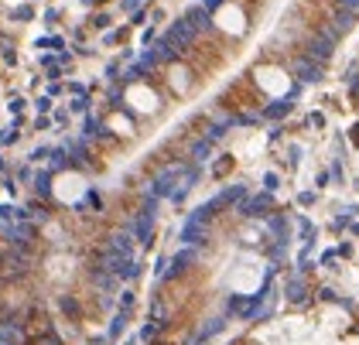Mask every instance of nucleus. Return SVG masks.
Instances as JSON below:
<instances>
[{"label": "nucleus", "instance_id": "24", "mask_svg": "<svg viewBox=\"0 0 359 345\" xmlns=\"http://www.w3.org/2000/svg\"><path fill=\"white\" fill-rule=\"evenodd\" d=\"M38 110H41V113H48V110H52V99L41 96V99H38Z\"/></svg>", "mask_w": 359, "mask_h": 345}, {"label": "nucleus", "instance_id": "15", "mask_svg": "<svg viewBox=\"0 0 359 345\" xmlns=\"http://www.w3.org/2000/svg\"><path fill=\"white\" fill-rule=\"evenodd\" d=\"M127 318H130V311L123 307V311H120V314L113 318V325H110V338H116V335H120V331L127 328Z\"/></svg>", "mask_w": 359, "mask_h": 345}, {"label": "nucleus", "instance_id": "1", "mask_svg": "<svg viewBox=\"0 0 359 345\" xmlns=\"http://www.w3.org/2000/svg\"><path fill=\"white\" fill-rule=\"evenodd\" d=\"M195 35H199V28H195V24H192L189 18H182V21H174V24L168 28V35H164V38H168L171 45L178 48V55H182L185 48H192V41H195Z\"/></svg>", "mask_w": 359, "mask_h": 345}, {"label": "nucleus", "instance_id": "19", "mask_svg": "<svg viewBox=\"0 0 359 345\" xmlns=\"http://www.w3.org/2000/svg\"><path fill=\"white\" fill-rule=\"evenodd\" d=\"M72 110H76V113H86V110H89V99H86V96H76Z\"/></svg>", "mask_w": 359, "mask_h": 345}, {"label": "nucleus", "instance_id": "29", "mask_svg": "<svg viewBox=\"0 0 359 345\" xmlns=\"http://www.w3.org/2000/svg\"><path fill=\"white\" fill-rule=\"evenodd\" d=\"M123 11H137V0H123Z\"/></svg>", "mask_w": 359, "mask_h": 345}, {"label": "nucleus", "instance_id": "12", "mask_svg": "<svg viewBox=\"0 0 359 345\" xmlns=\"http://www.w3.org/2000/svg\"><path fill=\"white\" fill-rule=\"evenodd\" d=\"M352 21H356V11H352V7H342L339 14H335V31H349V28H352Z\"/></svg>", "mask_w": 359, "mask_h": 345}, {"label": "nucleus", "instance_id": "7", "mask_svg": "<svg viewBox=\"0 0 359 345\" xmlns=\"http://www.w3.org/2000/svg\"><path fill=\"white\" fill-rule=\"evenodd\" d=\"M110 249H113V253H123V256H130V253H133L130 232H113V236H110Z\"/></svg>", "mask_w": 359, "mask_h": 345}, {"label": "nucleus", "instance_id": "20", "mask_svg": "<svg viewBox=\"0 0 359 345\" xmlns=\"http://www.w3.org/2000/svg\"><path fill=\"white\" fill-rule=\"evenodd\" d=\"M62 307H65L69 314H79V304H76V301H72V297H62Z\"/></svg>", "mask_w": 359, "mask_h": 345}, {"label": "nucleus", "instance_id": "28", "mask_svg": "<svg viewBox=\"0 0 359 345\" xmlns=\"http://www.w3.org/2000/svg\"><path fill=\"white\" fill-rule=\"evenodd\" d=\"M342 7H352V11H359V0H339Z\"/></svg>", "mask_w": 359, "mask_h": 345}, {"label": "nucleus", "instance_id": "23", "mask_svg": "<svg viewBox=\"0 0 359 345\" xmlns=\"http://www.w3.org/2000/svg\"><path fill=\"white\" fill-rule=\"evenodd\" d=\"M38 345H58V335H41Z\"/></svg>", "mask_w": 359, "mask_h": 345}, {"label": "nucleus", "instance_id": "16", "mask_svg": "<svg viewBox=\"0 0 359 345\" xmlns=\"http://www.w3.org/2000/svg\"><path fill=\"white\" fill-rule=\"evenodd\" d=\"M86 137H106L103 134V123L96 116H86Z\"/></svg>", "mask_w": 359, "mask_h": 345}, {"label": "nucleus", "instance_id": "6", "mask_svg": "<svg viewBox=\"0 0 359 345\" xmlns=\"http://www.w3.org/2000/svg\"><path fill=\"white\" fill-rule=\"evenodd\" d=\"M0 345H24V331L21 325H0Z\"/></svg>", "mask_w": 359, "mask_h": 345}, {"label": "nucleus", "instance_id": "3", "mask_svg": "<svg viewBox=\"0 0 359 345\" xmlns=\"http://www.w3.org/2000/svg\"><path fill=\"white\" fill-rule=\"evenodd\" d=\"M270 205H274V198H270V192H264V195H253V198H243L236 209H240V215H246V219H257V215H267Z\"/></svg>", "mask_w": 359, "mask_h": 345}, {"label": "nucleus", "instance_id": "10", "mask_svg": "<svg viewBox=\"0 0 359 345\" xmlns=\"http://www.w3.org/2000/svg\"><path fill=\"white\" fill-rule=\"evenodd\" d=\"M192 260H195V249H185V253H178V256H174V260H171V277H174V273H182V270H189V263Z\"/></svg>", "mask_w": 359, "mask_h": 345}, {"label": "nucleus", "instance_id": "21", "mask_svg": "<svg viewBox=\"0 0 359 345\" xmlns=\"http://www.w3.org/2000/svg\"><path fill=\"white\" fill-rule=\"evenodd\" d=\"M48 154H52V151H48V147H38V151L31 154V161H35V164H38V161H45V157H48Z\"/></svg>", "mask_w": 359, "mask_h": 345}, {"label": "nucleus", "instance_id": "18", "mask_svg": "<svg viewBox=\"0 0 359 345\" xmlns=\"http://www.w3.org/2000/svg\"><path fill=\"white\" fill-rule=\"evenodd\" d=\"M287 297H291V301H301V297H304V284H301V280H291V287H287Z\"/></svg>", "mask_w": 359, "mask_h": 345}, {"label": "nucleus", "instance_id": "5", "mask_svg": "<svg viewBox=\"0 0 359 345\" xmlns=\"http://www.w3.org/2000/svg\"><path fill=\"white\" fill-rule=\"evenodd\" d=\"M294 76L301 79V82H318L321 79V62H315V58H298L294 62Z\"/></svg>", "mask_w": 359, "mask_h": 345}, {"label": "nucleus", "instance_id": "9", "mask_svg": "<svg viewBox=\"0 0 359 345\" xmlns=\"http://www.w3.org/2000/svg\"><path fill=\"white\" fill-rule=\"evenodd\" d=\"M209 14H212V11H206V7H202V4H199V7H192L189 14H185V18L192 21V24H195V28H199V31H206L209 24H212V21H209Z\"/></svg>", "mask_w": 359, "mask_h": 345}, {"label": "nucleus", "instance_id": "25", "mask_svg": "<svg viewBox=\"0 0 359 345\" xmlns=\"http://www.w3.org/2000/svg\"><path fill=\"white\" fill-rule=\"evenodd\" d=\"M93 24H96V28H106V24H110V18H106V14H96Z\"/></svg>", "mask_w": 359, "mask_h": 345}, {"label": "nucleus", "instance_id": "4", "mask_svg": "<svg viewBox=\"0 0 359 345\" xmlns=\"http://www.w3.org/2000/svg\"><path fill=\"white\" fill-rule=\"evenodd\" d=\"M154 202H157V198H151V202L140 209L137 222H133V236H137L140 243H147V239H151V229H154Z\"/></svg>", "mask_w": 359, "mask_h": 345}, {"label": "nucleus", "instance_id": "13", "mask_svg": "<svg viewBox=\"0 0 359 345\" xmlns=\"http://www.w3.org/2000/svg\"><path fill=\"white\" fill-rule=\"evenodd\" d=\"M31 185H35V192H38L41 198H48V195H52V174H48V171L35 174V181H31Z\"/></svg>", "mask_w": 359, "mask_h": 345}, {"label": "nucleus", "instance_id": "8", "mask_svg": "<svg viewBox=\"0 0 359 345\" xmlns=\"http://www.w3.org/2000/svg\"><path fill=\"white\" fill-rule=\"evenodd\" d=\"M291 99H294V96H284V99H277V103H270V106L264 110V116H270V120H281V116H287V113H291V106H294Z\"/></svg>", "mask_w": 359, "mask_h": 345}, {"label": "nucleus", "instance_id": "22", "mask_svg": "<svg viewBox=\"0 0 359 345\" xmlns=\"http://www.w3.org/2000/svg\"><path fill=\"white\" fill-rule=\"evenodd\" d=\"M277 181H281V178H277V174H267V178H264L267 192H274V188H277Z\"/></svg>", "mask_w": 359, "mask_h": 345}, {"label": "nucleus", "instance_id": "2", "mask_svg": "<svg viewBox=\"0 0 359 345\" xmlns=\"http://www.w3.org/2000/svg\"><path fill=\"white\" fill-rule=\"evenodd\" d=\"M182 171H185L182 164H171V168H164V171L151 181V198H164V195L171 198V192H174V181L182 178Z\"/></svg>", "mask_w": 359, "mask_h": 345}, {"label": "nucleus", "instance_id": "11", "mask_svg": "<svg viewBox=\"0 0 359 345\" xmlns=\"http://www.w3.org/2000/svg\"><path fill=\"white\" fill-rule=\"evenodd\" d=\"M48 157H52V161H48V164H52V171H58V168H72V161H69V147H55Z\"/></svg>", "mask_w": 359, "mask_h": 345}, {"label": "nucleus", "instance_id": "14", "mask_svg": "<svg viewBox=\"0 0 359 345\" xmlns=\"http://www.w3.org/2000/svg\"><path fill=\"white\" fill-rule=\"evenodd\" d=\"M209 151H212V140H199V144H195V147H192V157H195V161H199V164H202V161H209Z\"/></svg>", "mask_w": 359, "mask_h": 345}, {"label": "nucleus", "instance_id": "27", "mask_svg": "<svg viewBox=\"0 0 359 345\" xmlns=\"http://www.w3.org/2000/svg\"><path fill=\"white\" fill-rule=\"evenodd\" d=\"M219 4H223V0H206V4H202V7H206V11H216V7H219Z\"/></svg>", "mask_w": 359, "mask_h": 345}, {"label": "nucleus", "instance_id": "26", "mask_svg": "<svg viewBox=\"0 0 359 345\" xmlns=\"http://www.w3.org/2000/svg\"><path fill=\"white\" fill-rule=\"evenodd\" d=\"M58 65H65V69H69V65H72V55H69V52H62V55H58Z\"/></svg>", "mask_w": 359, "mask_h": 345}, {"label": "nucleus", "instance_id": "17", "mask_svg": "<svg viewBox=\"0 0 359 345\" xmlns=\"http://www.w3.org/2000/svg\"><path fill=\"white\" fill-rule=\"evenodd\" d=\"M11 18H14V21H31V18H35V7H31V4H21Z\"/></svg>", "mask_w": 359, "mask_h": 345}]
</instances>
